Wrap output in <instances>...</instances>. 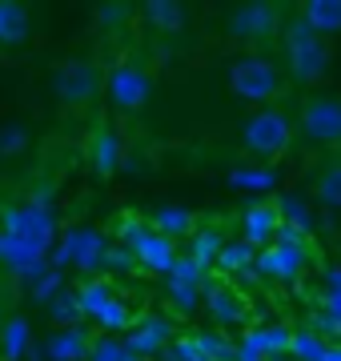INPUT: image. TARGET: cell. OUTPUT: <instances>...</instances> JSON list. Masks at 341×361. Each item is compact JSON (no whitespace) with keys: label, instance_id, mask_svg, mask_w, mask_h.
I'll list each match as a JSON object with an SVG mask.
<instances>
[{"label":"cell","instance_id":"obj_3","mask_svg":"<svg viewBox=\"0 0 341 361\" xmlns=\"http://www.w3.org/2000/svg\"><path fill=\"white\" fill-rule=\"evenodd\" d=\"M229 89H233V97L265 109V104H273L277 97H281L285 73H281V65H277L273 56H265V52H245V56H237L233 65H229Z\"/></svg>","mask_w":341,"mask_h":361},{"label":"cell","instance_id":"obj_12","mask_svg":"<svg viewBox=\"0 0 341 361\" xmlns=\"http://www.w3.org/2000/svg\"><path fill=\"white\" fill-rule=\"evenodd\" d=\"M241 229H245V245H257V241H269L277 229H281V213H277L273 201H253L245 213H241Z\"/></svg>","mask_w":341,"mask_h":361},{"label":"cell","instance_id":"obj_11","mask_svg":"<svg viewBox=\"0 0 341 361\" xmlns=\"http://www.w3.org/2000/svg\"><path fill=\"white\" fill-rule=\"evenodd\" d=\"M32 37V13L20 0H0V49H20Z\"/></svg>","mask_w":341,"mask_h":361},{"label":"cell","instance_id":"obj_16","mask_svg":"<svg viewBox=\"0 0 341 361\" xmlns=\"http://www.w3.org/2000/svg\"><path fill=\"white\" fill-rule=\"evenodd\" d=\"M141 16L149 20L153 32H181L185 28V4H177V0H149V4H141Z\"/></svg>","mask_w":341,"mask_h":361},{"label":"cell","instance_id":"obj_19","mask_svg":"<svg viewBox=\"0 0 341 361\" xmlns=\"http://www.w3.org/2000/svg\"><path fill=\"white\" fill-rule=\"evenodd\" d=\"M217 261H221V265H229V269H237V265H245V261H249V245H245V241H241V245H233V249L225 245Z\"/></svg>","mask_w":341,"mask_h":361},{"label":"cell","instance_id":"obj_20","mask_svg":"<svg viewBox=\"0 0 341 361\" xmlns=\"http://www.w3.org/2000/svg\"><path fill=\"white\" fill-rule=\"evenodd\" d=\"M16 141H20V129L0 133V157H16V153H20V149H16Z\"/></svg>","mask_w":341,"mask_h":361},{"label":"cell","instance_id":"obj_6","mask_svg":"<svg viewBox=\"0 0 341 361\" xmlns=\"http://www.w3.org/2000/svg\"><path fill=\"white\" fill-rule=\"evenodd\" d=\"M105 92L120 113H141L153 97V73L141 61H120L105 73Z\"/></svg>","mask_w":341,"mask_h":361},{"label":"cell","instance_id":"obj_2","mask_svg":"<svg viewBox=\"0 0 341 361\" xmlns=\"http://www.w3.org/2000/svg\"><path fill=\"white\" fill-rule=\"evenodd\" d=\"M281 49H285V73L297 85H317V80L329 77V68H333V52L329 44L317 32L302 25V20H289L281 28Z\"/></svg>","mask_w":341,"mask_h":361},{"label":"cell","instance_id":"obj_15","mask_svg":"<svg viewBox=\"0 0 341 361\" xmlns=\"http://www.w3.org/2000/svg\"><path fill=\"white\" fill-rule=\"evenodd\" d=\"M153 233H161V237H169V241H177V237H193L197 233V217L189 213V209H177V205H161L157 213H153Z\"/></svg>","mask_w":341,"mask_h":361},{"label":"cell","instance_id":"obj_8","mask_svg":"<svg viewBox=\"0 0 341 361\" xmlns=\"http://www.w3.org/2000/svg\"><path fill=\"white\" fill-rule=\"evenodd\" d=\"M309 265V253H305L302 241H293V245H269L257 257V269L265 277H273V281H297Z\"/></svg>","mask_w":341,"mask_h":361},{"label":"cell","instance_id":"obj_18","mask_svg":"<svg viewBox=\"0 0 341 361\" xmlns=\"http://www.w3.org/2000/svg\"><path fill=\"white\" fill-rule=\"evenodd\" d=\"M189 245H193V261H197V265H213V261L221 257L225 241H221V233L217 229H201L197 225V233L189 237Z\"/></svg>","mask_w":341,"mask_h":361},{"label":"cell","instance_id":"obj_1","mask_svg":"<svg viewBox=\"0 0 341 361\" xmlns=\"http://www.w3.org/2000/svg\"><path fill=\"white\" fill-rule=\"evenodd\" d=\"M293 137H297L293 116H289L285 109H277V104H265V109H257V113L245 121V129H241V149H245V157H253V161L273 165V161H281V157L293 149Z\"/></svg>","mask_w":341,"mask_h":361},{"label":"cell","instance_id":"obj_10","mask_svg":"<svg viewBox=\"0 0 341 361\" xmlns=\"http://www.w3.org/2000/svg\"><path fill=\"white\" fill-rule=\"evenodd\" d=\"M89 161L92 169L101 173V177H113L120 165V141H117V133H113V125L108 121H97L89 133Z\"/></svg>","mask_w":341,"mask_h":361},{"label":"cell","instance_id":"obj_14","mask_svg":"<svg viewBox=\"0 0 341 361\" xmlns=\"http://www.w3.org/2000/svg\"><path fill=\"white\" fill-rule=\"evenodd\" d=\"M132 253H137V261L141 265H149L153 273H165V269H173V261H177V245H173L169 237H161V233H144L141 241L132 245Z\"/></svg>","mask_w":341,"mask_h":361},{"label":"cell","instance_id":"obj_13","mask_svg":"<svg viewBox=\"0 0 341 361\" xmlns=\"http://www.w3.org/2000/svg\"><path fill=\"white\" fill-rule=\"evenodd\" d=\"M297 20L309 32H317L321 40L333 37V32H341V0H305Z\"/></svg>","mask_w":341,"mask_h":361},{"label":"cell","instance_id":"obj_7","mask_svg":"<svg viewBox=\"0 0 341 361\" xmlns=\"http://www.w3.org/2000/svg\"><path fill=\"white\" fill-rule=\"evenodd\" d=\"M281 32V8L273 0H249L229 13V37L241 40V44H269V40Z\"/></svg>","mask_w":341,"mask_h":361},{"label":"cell","instance_id":"obj_17","mask_svg":"<svg viewBox=\"0 0 341 361\" xmlns=\"http://www.w3.org/2000/svg\"><path fill=\"white\" fill-rule=\"evenodd\" d=\"M314 197L326 209H341V157H329L314 173Z\"/></svg>","mask_w":341,"mask_h":361},{"label":"cell","instance_id":"obj_21","mask_svg":"<svg viewBox=\"0 0 341 361\" xmlns=\"http://www.w3.org/2000/svg\"><path fill=\"white\" fill-rule=\"evenodd\" d=\"M120 361H144V357H137V353H132V357H120Z\"/></svg>","mask_w":341,"mask_h":361},{"label":"cell","instance_id":"obj_4","mask_svg":"<svg viewBox=\"0 0 341 361\" xmlns=\"http://www.w3.org/2000/svg\"><path fill=\"white\" fill-rule=\"evenodd\" d=\"M297 137L317 149H341V97L337 92H305L293 116Z\"/></svg>","mask_w":341,"mask_h":361},{"label":"cell","instance_id":"obj_5","mask_svg":"<svg viewBox=\"0 0 341 361\" xmlns=\"http://www.w3.org/2000/svg\"><path fill=\"white\" fill-rule=\"evenodd\" d=\"M53 92L65 109H89L101 92H105V73L97 61H85V56H73L65 65H56L53 73Z\"/></svg>","mask_w":341,"mask_h":361},{"label":"cell","instance_id":"obj_9","mask_svg":"<svg viewBox=\"0 0 341 361\" xmlns=\"http://www.w3.org/2000/svg\"><path fill=\"white\" fill-rule=\"evenodd\" d=\"M205 310H209V317L217 325H225V329L249 322V301H245V293H241L237 285H229V281L213 285L209 293H205Z\"/></svg>","mask_w":341,"mask_h":361}]
</instances>
